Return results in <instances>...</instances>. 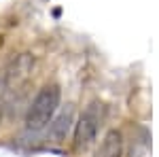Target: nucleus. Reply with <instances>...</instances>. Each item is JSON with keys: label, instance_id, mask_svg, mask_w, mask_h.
<instances>
[{"label": "nucleus", "instance_id": "20e7f679", "mask_svg": "<svg viewBox=\"0 0 159 157\" xmlns=\"http://www.w3.org/2000/svg\"><path fill=\"white\" fill-rule=\"evenodd\" d=\"M96 157H123V134L119 130H108L100 142Z\"/></svg>", "mask_w": 159, "mask_h": 157}, {"label": "nucleus", "instance_id": "f257e3e1", "mask_svg": "<svg viewBox=\"0 0 159 157\" xmlns=\"http://www.w3.org/2000/svg\"><path fill=\"white\" fill-rule=\"evenodd\" d=\"M60 102H61V89L57 83H47L38 89V94L34 96L30 109L25 113V127L28 130H45L49 125L55 113L60 109Z\"/></svg>", "mask_w": 159, "mask_h": 157}, {"label": "nucleus", "instance_id": "39448f33", "mask_svg": "<svg viewBox=\"0 0 159 157\" xmlns=\"http://www.w3.org/2000/svg\"><path fill=\"white\" fill-rule=\"evenodd\" d=\"M51 125V134H53V138L61 142V140H66V134L70 130V125H72V113L70 110H66V113H61L60 117L55 119V123H49Z\"/></svg>", "mask_w": 159, "mask_h": 157}, {"label": "nucleus", "instance_id": "f03ea898", "mask_svg": "<svg viewBox=\"0 0 159 157\" xmlns=\"http://www.w3.org/2000/svg\"><path fill=\"white\" fill-rule=\"evenodd\" d=\"M100 125H102V104L98 100H91L85 106V110L81 113L76 125H74V140H72L74 149L85 151L87 146L96 140Z\"/></svg>", "mask_w": 159, "mask_h": 157}, {"label": "nucleus", "instance_id": "7ed1b4c3", "mask_svg": "<svg viewBox=\"0 0 159 157\" xmlns=\"http://www.w3.org/2000/svg\"><path fill=\"white\" fill-rule=\"evenodd\" d=\"M32 68H34V58L30 55V53H21L17 60H13V64L9 66V70H7V83L15 87V85H19L21 81H25L30 72H32Z\"/></svg>", "mask_w": 159, "mask_h": 157}]
</instances>
